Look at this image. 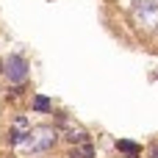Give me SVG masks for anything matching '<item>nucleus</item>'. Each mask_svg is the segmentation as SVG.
<instances>
[{
  "label": "nucleus",
  "mask_w": 158,
  "mask_h": 158,
  "mask_svg": "<svg viewBox=\"0 0 158 158\" xmlns=\"http://www.w3.org/2000/svg\"><path fill=\"white\" fill-rule=\"evenodd\" d=\"M136 14H139V17H144V22H147L150 28H156V25H158V6L153 3V0H139Z\"/></svg>",
  "instance_id": "3"
},
{
  "label": "nucleus",
  "mask_w": 158,
  "mask_h": 158,
  "mask_svg": "<svg viewBox=\"0 0 158 158\" xmlns=\"http://www.w3.org/2000/svg\"><path fill=\"white\" fill-rule=\"evenodd\" d=\"M67 139H69L72 144H86V142H89V136H86L83 131H69V136H67Z\"/></svg>",
  "instance_id": "8"
},
{
  "label": "nucleus",
  "mask_w": 158,
  "mask_h": 158,
  "mask_svg": "<svg viewBox=\"0 0 158 158\" xmlns=\"http://www.w3.org/2000/svg\"><path fill=\"white\" fill-rule=\"evenodd\" d=\"M117 150L125 153L128 158H139L142 156V147H139L136 142H128V139H119V142H117Z\"/></svg>",
  "instance_id": "5"
},
{
  "label": "nucleus",
  "mask_w": 158,
  "mask_h": 158,
  "mask_svg": "<svg viewBox=\"0 0 158 158\" xmlns=\"http://www.w3.org/2000/svg\"><path fill=\"white\" fill-rule=\"evenodd\" d=\"M25 139H28V131H22V128H17V125H14V128L8 131V136H6V144L17 147V144H22Z\"/></svg>",
  "instance_id": "6"
},
{
  "label": "nucleus",
  "mask_w": 158,
  "mask_h": 158,
  "mask_svg": "<svg viewBox=\"0 0 158 158\" xmlns=\"http://www.w3.org/2000/svg\"><path fill=\"white\" fill-rule=\"evenodd\" d=\"M72 158H94V147L86 142V144H78L75 150H72Z\"/></svg>",
  "instance_id": "7"
},
{
  "label": "nucleus",
  "mask_w": 158,
  "mask_h": 158,
  "mask_svg": "<svg viewBox=\"0 0 158 158\" xmlns=\"http://www.w3.org/2000/svg\"><path fill=\"white\" fill-rule=\"evenodd\" d=\"M56 139H58L56 128L39 125V128H31V131H28V139L22 142V147L31 150V153H44V150H50V147L56 144Z\"/></svg>",
  "instance_id": "1"
},
{
  "label": "nucleus",
  "mask_w": 158,
  "mask_h": 158,
  "mask_svg": "<svg viewBox=\"0 0 158 158\" xmlns=\"http://www.w3.org/2000/svg\"><path fill=\"white\" fill-rule=\"evenodd\" d=\"M3 75L8 78V83H17V86H22V83L28 81V75H31V64L25 61V56H19V53H11V56L3 61Z\"/></svg>",
  "instance_id": "2"
},
{
  "label": "nucleus",
  "mask_w": 158,
  "mask_h": 158,
  "mask_svg": "<svg viewBox=\"0 0 158 158\" xmlns=\"http://www.w3.org/2000/svg\"><path fill=\"white\" fill-rule=\"evenodd\" d=\"M150 153H153V158H158V147H153V150H150Z\"/></svg>",
  "instance_id": "9"
},
{
  "label": "nucleus",
  "mask_w": 158,
  "mask_h": 158,
  "mask_svg": "<svg viewBox=\"0 0 158 158\" xmlns=\"http://www.w3.org/2000/svg\"><path fill=\"white\" fill-rule=\"evenodd\" d=\"M50 108H53V100H50V97L33 94V100H31V111H33V114H47Z\"/></svg>",
  "instance_id": "4"
}]
</instances>
